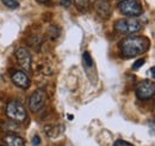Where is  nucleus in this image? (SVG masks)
<instances>
[{
	"label": "nucleus",
	"mask_w": 155,
	"mask_h": 146,
	"mask_svg": "<svg viewBox=\"0 0 155 146\" xmlns=\"http://www.w3.org/2000/svg\"><path fill=\"white\" fill-rule=\"evenodd\" d=\"M115 31L122 35H133L141 30V23L134 18L119 19L114 25Z\"/></svg>",
	"instance_id": "nucleus-2"
},
{
	"label": "nucleus",
	"mask_w": 155,
	"mask_h": 146,
	"mask_svg": "<svg viewBox=\"0 0 155 146\" xmlns=\"http://www.w3.org/2000/svg\"><path fill=\"white\" fill-rule=\"evenodd\" d=\"M75 7H77L79 11L84 12L88 8V5H90V0H73Z\"/></svg>",
	"instance_id": "nucleus-11"
},
{
	"label": "nucleus",
	"mask_w": 155,
	"mask_h": 146,
	"mask_svg": "<svg viewBox=\"0 0 155 146\" xmlns=\"http://www.w3.org/2000/svg\"><path fill=\"white\" fill-rule=\"evenodd\" d=\"M2 4L8 8H17L19 6V2L17 0H1Z\"/></svg>",
	"instance_id": "nucleus-13"
},
{
	"label": "nucleus",
	"mask_w": 155,
	"mask_h": 146,
	"mask_svg": "<svg viewBox=\"0 0 155 146\" xmlns=\"http://www.w3.org/2000/svg\"><path fill=\"white\" fill-rule=\"evenodd\" d=\"M38 2H47V1H49V0H37Z\"/></svg>",
	"instance_id": "nucleus-20"
},
{
	"label": "nucleus",
	"mask_w": 155,
	"mask_h": 146,
	"mask_svg": "<svg viewBox=\"0 0 155 146\" xmlns=\"http://www.w3.org/2000/svg\"><path fill=\"white\" fill-rule=\"evenodd\" d=\"M6 114L7 116L13 120V121H17V122H23L26 120V110L25 107L20 103L19 101H16V100H12L7 103L6 106Z\"/></svg>",
	"instance_id": "nucleus-3"
},
{
	"label": "nucleus",
	"mask_w": 155,
	"mask_h": 146,
	"mask_svg": "<svg viewBox=\"0 0 155 146\" xmlns=\"http://www.w3.org/2000/svg\"><path fill=\"white\" fill-rule=\"evenodd\" d=\"M2 140L7 146H25V140L17 134H6Z\"/></svg>",
	"instance_id": "nucleus-10"
},
{
	"label": "nucleus",
	"mask_w": 155,
	"mask_h": 146,
	"mask_svg": "<svg viewBox=\"0 0 155 146\" xmlns=\"http://www.w3.org/2000/svg\"><path fill=\"white\" fill-rule=\"evenodd\" d=\"M45 101H47V94L44 89H37L36 91H34V94L29 99V108L34 113H36L44 106Z\"/></svg>",
	"instance_id": "nucleus-6"
},
{
	"label": "nucleus",
	"mask_w": 155,
	"mask_h": 146,
	"mask_svg": "<svg viewBox=\"0 0 155 146\" xmlns=\"http://www.w3.org/2000/svg\"><path fill=\"white\" fill-rule=\"evenodd\" d=\"M149 46H150V42L144 36H129L122 39L119 43L120 54L127 58H131L144 54L149 49Z\"/></svg>",
	"instance_id": "nucleus-1"
},
{
	"label": "nucleus",
	"mask_w": 155,
	"mask_h": 146,
	"mask_svg": "<svg viewBox=\"0 0 155 146\" xmlns=\"http://www.w3.org/2000/svg\"><path fill=\"white\" fill-rule=\"evenodd\" d=\"M61 5H62L63 7H69L71 0H61Z\"/></svg>",
	"instance_id": "nucleus-18"
},
{
	"label": "nucleus",
	"mask_w": 155,
	"mask_h": 146,
	"mask_svg": "<svg viewBox=\"0 0 155 146\" xmlns=\"http://www.w3.org/2000/svg\"><path fill=\"white\" fill-rule=\"evenodd\" d=\"M118 8L122 14L127 17H137L142 14V5L138 0H123L118 4Z\"/></svg>",
	"instance_id": "nucleus-4"
},
{
	"label": "nucleus",
	"mask_w": 155,
	"mask_h": 146,
	"mask_svg": "<svg viewBox=\"0 0 155 146\" xmlns=\"http://www.w3.org/2000/svg\"><path fill=\"white\" fill-rule=\"evenodd\" d=\"M48 32H49V36L51 39H55V38H58V35H60V32H58V29L56 26H50L49 27V30H48Z\"/></svg>",
	"instance_id": "nucleus-14"
},
{
	"label": "nucleus",
	"mask_w": 155,
	"mask_h": 146,
	"mask_svg": "<svg viewBox=\"0 0 155 146\" xmlns=\"http://www.w3.org/2000/svg\"><path fill=\"white\" fill-rule=\"evenodd\" d=\"M82 59H84V64L86 65V67H92L93 65V59H92V57L90 55V52H84V55H82Z\"/></svg>",
	"instance_id": "nucleus-12"
},
{
	"label": "nucleus",
	"mask_w": 155,
	"mask_h": 146,
	"mask_svg": "<svg viewBox=\"0 0 155 146\" xmlns=\"http://www.w3.org/2000/svg\"><path fill=\"white\" fill-rule=\"evenodd\" d=\"M144 64V59H138V61H136L135 63H134V65H133V69L134 70H137L140 67H142Z\"/></svg>",
	"instance_id": "nucleus-15"
},
{
	"label": "nucleus",
	"mask_w": 155,
	"mask_h": 146,
	"mask_svg": "<svg viewBox=\"0 0 155 146\" xmlns=\"http://www.w3.org/2000/svg\"><path fill=\"white\" fill-rule=\"evenodd\" d=\"M11 78H12V82L16 86H18L19 88L26 89V88L30 87V78H29V76L24 71H20V70L15 71V73L12 74Z\"/></svg>",
	"instance_id": "nucleus-8"
},
{
	"label": "nucleus",
	"mask_w": 155,
	"mask_h": 146,
	"mask_svg": "<svg viewBox=\"0 0 155 146\" xmlns=\"http://www.w3.org/2000/svg\"><path fill=\"white\" fill-rule=\"evenodd\" d=\"M155 95V83L150 80H143L136 86V96L140 100H148Z\"/></svg>",
	"instance_id": "nucleus-5"
},
{
	"label": "nucleus",
	"mask_w": 155,
	"mask_h": 146,
	"mask_svg": "<svg viewBox=\"0 0 155 146\" xmlns=\"http://www.w3.org/2000/svg\"><path fill=\"white\" fill-rule=\"evenodd\" d=\"M96 10L98 14L103 18H109L111 16V7L107 1L105 0H98L96 2Z\"/></svg>",
	"instance_id": "nucleus-9"
},
{
	"label": "nucleus",
	"mask_w": 155,
	"mask_h": 146,
	"mask_svg": "<svg viewBox=\"0 0 155 146\" xmlns=\"http://www.w3.org/2000/svg\"><path fill=\"white\" fill-rule=\"evenodd\" d=\"M114 146H134V145H131L130 143L124 141V140H117L116 143L114 144Z\"/></svg>",
	"instance_id": "nucleus-16"
},
{
	"label": "nucleus",
	"mask_w": 155,
	"mask_h": 146,
	"mask_svg": "<svg viewBox=\"0 0 155 146\" xmlns=\"http://www.w3.org/2000/svg\"><path fill=\"white\" fill-rule=\"evenodd\" d=\"M0 146H1V145H0Z\"/></svg>",
	"instance_id": "nucleus-21"
},
{
	"label": "nucleus",
	"mask_w": 155,
	"mask_h": 146,
	"mask_svg": "<svg viewBox=\"0 0 155 146\" xmlns=\"http://www.w3.org/2000/svg\"><path fill=\"white\" fill-rule=\"evenodd\" d=\"M31 143H32V145L34 146H38L39 144H41V138H39L38 135H35V137L32 138Z\"/></svg>",
	"instance_id": "nucleus-17"
},
{
	"label": "nucleus",
	"mask_w": 155,
	"mask_h": 146,
	"mask_svg": "<svg viewBox=\"0 0 155 146\" xmlns=\"http://www.w3.org/2000/svg\"><path fill=\"white\" fill-rule=\"evenodd\" d=\"M16 58L18 61V64L25 70V71H31V55L25 48H18L16 50Z\"/></svg>",
	"instance_id": "nucleus-7"
},
{
	"label": "nucleus",
	"mask_w": 155,
	"mask_h": 146,
	"mask_svg": "<svg viewBox=\"0 0 155 146\" xmlns=\"http://www.w3.org/2000/svg\"><path fill=\"white\" fill-rule=\"evenodd\" d=\"M150 74H152V76H153V78L155 80V67H153L152 69H150Z\"/></svg>",
	"instance_id": "nucleus-19"
}]
</instances>
